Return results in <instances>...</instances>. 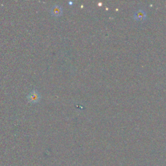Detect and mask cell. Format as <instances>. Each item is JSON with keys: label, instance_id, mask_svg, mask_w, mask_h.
I'll return each mask as SVG.
<instances>
[{"label": "cell", "instance_id": "cell-2", "mask_svg": "<svg viewBox=\"0 0 166 166\" xmlns=\"http://www.w3.org/2000/svg\"><path fill=\"white\" fill-rule=\"evenodd\" d=\"M28 99L30 101V102H32V103L38 102V101L40 99L39 94L37 93L36 91H33L29 94V96L28 97Z\"/></svg>", "mask_w": 166, "mask_h": 166}, {"label": "cell", "instance_id": "cell-3", "mask_svg": "<svg viewBox=\"0 0 166 166\" xmlns=\"http://www.w3.org/2000/svg\"><path fill=\"white\" fill-rule=\"evenodd\" d=\"M62 13V9L59 5H55L51 9V14L55 16H60Z\"/></svg>", "mask_w": 166, "mask_h": 166}, {"label": "cell", "instance_id": "cell-1", "mask_svg": "<svg viewBox=\"0 0 166 166\" xmlns=\"http://www.w3.org/2000/svg\"><path fill=\"white\" fill-rule=\"evenodd\" d=\"M146 13L143 10H139V11L135 12L134 18L135 20L139 22H143L146 18Z\"/></svg>", "mask_w": 166, "mask_h": 166}]
</instances>
